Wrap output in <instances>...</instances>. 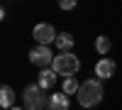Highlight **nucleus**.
Returning <instances> with one entry per match:
<instances>
[{"instance_id": "obj_6", "label": "nucleus", "mask_w": 122, "mask_h": 110, "mask_svg": "<svg viewBox=\"0 0 122 110\" xmlns=\"http://www.w3.org/2000/svg\"><path fill=\"white\" fill-rule=\"evenodd\" d=\"M115 71H117V66H115L112 59H100V61L95 64V76L98 78H112Z\"/></svg>"}, {"instance_id": "obj_13", "label": "nucleus", "mask_w": 122, "mask_h": 110, "mask_svg": "<svg viewBox=\"0 0 122 110\" xmlns=\"http://www.w3.org/2000/svg\"><path fill=\"white\" fill-rule=\"evenodd\" d=\"M59 5H61V10H73L76 7V0H61Z\"/></svg>"}, {"instance_id": "obj_14", "label": "nucleus", "mask_w": 122, "mask_h": 110, "mask_svg": "<svg viewBox=\"0 0 122 110\" xmlns=\"http://www.w3.org/2000/svg\"><path fill=\"white\" fill-rule=\"evenodd\" d=\"M12 110H25V108H17V105H15V108H12Z\"/></svg>"}, {"instance_id": "obj_11", "label": "nucleus", "mask_w": 122, "mask_h": 110, "mask_svg": "<svg viewBox=\"0 0 122 110\" xmlns=\"http://www.w3.org/2000/svg\"><path fill=\"white\" fill-rule=\"evenodd\" d=\"M78 91H81V83L76 78H64V93L66 95H78Z\"/></svg>"}, {"instance_id": "obj_2", "label": "nucleus", "mask_w": 122, "mask_h": 110, "mask_svg": "<svg viewBox=\"0 0 122 110\" xmlns=\"http://www.w3.org/2000/svg\"><path fill=\"white\" fill-rule=\"evenodd\" d=\"M22 100H25V110H44L49 105V95L44 93V88L32 83L22 91Z\"/></svg>"}, {"instance_id": "obj_3", "label": "nucleus", "mask_w": 122, "mask_h": 110, "mask_svg": "<svg viewBox=\"0 0 122 110\" xmlns=\"http://www.w3.org/2000/svg\"><path fill=\"white\" fill-rule=\"evenodd\" d=\"M51 68L59 73V76H66V78H73L76 73H78V68H81V61L73 56V54H59L56 59H54V64H51Z\"/></svg>"}, {"instance_id": "obj_5", "label": "nucleus", "mask_w": 122, "mask_h": 110, "mask_svg": "<svg viewBox=\"0 0 122 110\" xmlns=\"http://www.w3.org/2000/svg\"><path fill=\"white\" fill-rule=\"evenodd\" d=\"M32 37L37 39L42 47H49L51 42H56V32H54V27L49 25V22H39V25H34V29H32Z\"/></svg>"}, {"instance_id": "obj_9", "label": "nucleus", "mask_w": 122, "mask_h": 110, "mask_svg": "<svg viewBox=\"0 0 122 110\" xmlns=\"http://www.w3.org/2000/svg\"><path fill=\"white\" fill-rule=\"evenodd\" d=\"M0 105H3L5 110H12L15 108V91L10 86H3L0 88Z\"/></svg>"}, {"instance_id": "obj_8", "label": "nucleus", "mask_w": 122, "mask_h": 110, "mask_svg": "<svg viewBox=\"0 0 122 110\" xmlns=\"http://www.w3.org/2000/svg\"><path fill=\"white\" fill-rule=\"evenodd\" d=\"M49 110H68V95L61 91V93H54L49 95Z\"/></svg>"}, {"instance_id": "obj_4", "label": "nucleus", "mask_w": 122, "mask_h": 110, "mask_svg": "<svg viewBox=\"0 0 122 110\" xmlns=\"http://www.w3.org/2000/svg\"><path fill=\"white\" fill-rule=\"evenodd\" d=\"M54 54H51V49L49 47H42V44H37L32 52H29V61H32L34 66H39L44 71V68H49V64H54Z\"/></svg>"}, {"instance_id": "obj_12", "label": "nucleus", "mask_w": 122, "mask_h": 110, "mask_svg": "<svg viewBox=\"0 0 122 110\" xmlns=\"http://www.w3.org/2000/svg\"><path fill=\"white\" fill-rule=\"evenodd\" d=\"M95 49H98V54H107V52H110V39H107L105 34H100V37L95 39Z\"/></svg>"}, {"instance_id": "obj_10", "label": "nucleus", "mask_w": 122, "mask_h": 110, "mask_svg": "<svg viewBox=\"0 0 122 110\" xmlns=\"http://www.w3.org/2000/svg\"><path fill=\"white\" fill-rule=\"evenodd\" d=\"M56 47H59V52L61 54H68L71 49H73V34H68V32H61L59 37H56V42H54Z\"/></svg>"}, {"instance_id": "obj_1", "label": "nucleus", "mask_w": 122, "mask_h": 110, "mask_svg": "<svg viewBox=\"0 0 122 110\" xmlns=\"http://www.w3.org/2000/svg\"><path fill=\"white\" fill-rule=\"evenodd\" d=\"M78 103L83 108H95L100 100H103V86H100V81H83L81 83V91H78Z\"/></svg>"}, {"instance_id": "obj_7", "label": "nucleus", "mask_w": 122, "mask_h": 110, "mask_svg": "<svg viewBox=\"0 0 122 110\" xmlns=\"http://www.w3.org/2000/svg\"><path fill=\"white\" fill-rule=\"evenodd\" d=\"M56 71L54 68H44V71H39V78H37V86L39 88H44V91H49V88H54L56 83Z\"/></svg>"}]
</instances>
